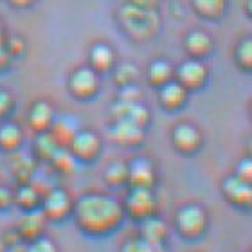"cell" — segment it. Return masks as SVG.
Masks as SVG:
<instances>
[{
  "label": "cell",
  "instance_id": "16",
  "mask_svg": "<svg viewBox=\"0 0 252 252\" xmlns=\"http://www.w3.org/2000/svg\"><path fill=\"white\" fill-rule=\"evenodd\" d=\"M54 123V110L47 101H36L29 112V125L38 133H45L51 130Z\"/></svg>",
  "mask_w": 252,
  "mask_h": 252
},
{
  "label": "cell",
  "instance_id": "31",
  "mask_svg": "<svg viewBox=\"0 0 252 252\" xmlns=\"http://www.w3.org/2000/svg\"><path fill=\"white\" fill-rule=\"evenodd\" d=\"M5 51H7V54H9L11 60L18 58V56H22L24 51H26V42L18 36L5 38Z\"/></svg>",
  "mask_w": 252,
  "mask_h": 252
},
{
  "label": "cell",
  "instance_id": "1",
  "mask_svg": "<svg viewBox=\"0 0 252 252\" xmlns=\"http://www.w3.org/2000/svg\"><path fill=\"white\" fill-rule=\"evenodd\" d=\"M79 229L92 236L114 231L125 218V209L117 200L105 194H85L74 207Z\"/></svg>",
  "mask_w": 252,
  "mask_h": 252
},
{
  "label": "cell",
  "instance_id": "10",
  "mask_svg": "<svg viewBox=\"0 0 252 252\" xmlns=\"http://www.w3.org/2000/svg\"><path fill=\"white\" fill-rule=\"evenodd\" d=\"M70 209H72L70 198L63 189H51L47 196L43 198L42 213L47 220H63L70 213Z\"/></svg>",
  "mask_w": 252,
  "mask_h": 252
},
{
  "label": "cell",
  "instance_id": "15",
  "mask_svg": "<svg viewBox=\"0 0 252 252\" xmlns=\"http://www.w3.org/2000/svg\"><path fill=\"white\" fill-rule=\"evenodd\" d=\"M188 90L182 87V85L177 81V79H171L166 85L160 87V92H158V99H160V105L166 108V110H179L186 105L188 101Z\"/></svg>",
  "mask_w": 252,
  "mask_h": 252
},
{
  "label": "cell",
  "instance_id": "38",
  "mask_svg": "<svg viewBox=\"0 0 252 252\" xmlns=\"http://www.w3.org/2000/svg\"><path fill=\"white\" fill-rule=\"evenodd\" d=\"M126 2L135 4V5H141V7H150V9H155L160 0H126Z\"/></svg>",
  "mask_w": 252,
  "mask_h": 252
},
{
  "label": "cell",
  "instance_id": "13",
  "mask_svg": "<svg viewBox=\"0 0 252 252\" xmlns=\"http://www.w3.org/2000/svg\"><path fill=\"white\" fill-rule=\"evenodd\" d=\"M223 194L231 204L240 205V207H249L252 202L251 182H245V180L238 179L236 175H232L223 182Z\"/></svg>",
  "mask_w": 252,
  "mask_h": 252
},
{
  "label": "cell",
  "instance_id": "39",
  "mask_svg": "<svg viewBox=\"0 0 252 252\" xmlns=\"http://www.w3.org/2000/svg\"><path fill=\"white\" fill-rule=\"evenodd\" d=\"M13 7H18V9H24V7H29V5H32L36 0H7Z\"/></svg>",
  "mask_w": 252,
  "mask_h": 252
},
{
  "label": "cell",
  "instance_id": "17",
  "mask_svg": "<svg viewBox=\"0 0 252 252\" xmlns=\"http://www.w3.org/2000/svg\"><path fill=\"white\" fill-rule=\"evenodd\" d=\"M141 234L144 243L153 245V247H160L166 242V238H168V227H166V223L160 218L150 216L146 220H142Z\"/></svg>",
  "mask_w": 252,
  "mask_h": 252
},
{
  "label": "cell",
  "instance_id": "22",
  "mask_svg": "<svg viewBox=\"0 0 252 252\" xmlns=\"http://www.w3.org/2000/svg\"><path fill=\"white\" fill-rule=\"evenodd\" d=\"M193 7L205 20H220L227 9V0H193Z\"/></svg>",
  "mask_w": 252,
  "mask_h": 252
},
{
  "label": "cell",
  "instance_id": "37",
  "mask_svg": "<svg viewBox=\"0 0 252 252\" xmlns=\"http://www.w3.org/2000/svg\"><path fill=\"white\" fill-rule=\"evenodd\" d=\"M15 202V193L11 189L0 186V209H7Z\"/></svg>",
  "mask_w": 252,
  "mask_h": 252
},
{
  "label": "cell",
  "instance_id": "18",
  "mask_svg": "<svg viewBox=\"0 0 252 252\" xmlns=\"http://www.w3.org/2000/svg\"><path fill=\"white\" fill-rule=\"evenodd\" d=\"M186 51L193 60H202L209 56L213 51V40L207 32L204 31H191L186 36Z\"/></svg>",
  "mask_w": 252,
  "mask_h": 252
},
{
  "label": "cell",
  "instance_id": "11",
  "mask_svg": "<svg viewBox=\"0 0 252 252\" xmlns=\"http://www.w3.org/2000/svg\"><path fill=\"white\" fill-rule=\"evenodd\" d=\"M128 184L131 188H144L152 189L155 184V168L152 160L144 157H139L128 164Z\"/></svg>",
  "mask_w": 252,
  "mask_h": 252
},
{
  "label": "cell",
  "instance_id": "9",
  "mask_svg": "<svg viewBox=\"0 0 252 252\" xmlns=\"http://www.w3.org/2000/svg\"><path fill=\"white\" fill-rule=\"evenodd\" d=\"M171 141L173 146L179 150L180 153H196L202 146V133L198 131V128H194L193 125H179L171 133Z\"/></svg>",
  "mask_w": 252,
  "mask_h": 252
},
{
  "label": "cell",
  "instance_id": "5",
  "mask_svg": "<svg viewBox=\"0 0 252 252\" xmlns=\"http://www.w3.org/2000/svg\"><path fill=\"white\" fill-rule=\"evenodd\" d=\"M68 152L72 153L76 160H83V162H90L94 160L101 152V139L95 135L94 131L89 130H79L74 139L70 141L67 148Z\"/></svg>",
  "mask_w": 252,
  "mask_h": 252
},
{
  "label": "cell",
  "instance_id": "32",
  "mask_svg": "<svg viewBox=\"0 0 252 252\" xmlns=\"http://www.w3.org/2000/svg\"><path fill=\"white\" fill-rule=\"evenodd\" d=\"M142 97L141 89H137L135 85H126L121 87V92H119V101H128V103H139Z\"/></svg>",
  "mask_w": 252,
  "mask_h": 252
},
{
  "label": "cell",
  "instance_id": "35",
  "mask_svg": "<svg viewBox=\"0 0 252 252\" xmlns=\"http://www.w3.org/2000/svg\"><path fill=\"white\" fill-rule=\"evenodd\" d=\"M13 105H15V101H13V95L9 92H5V90H0V117H5L13 110Z\"/></svg>",
  "mask_w": 252,
  "mask_h": 252
},
{
  "label": "cell",
  "instance_id": "23",
  "mask_svg": "<svg viewBox=\"0 0 252 252\" xmlns=\"http://www.w3.org/2000/svg\"><path fill=\"white\" fill-rule=\"evenodd\" d=\"M171 79H173V67H171V63L164 62V60H157V62H153L148 67V81L153 87L160 89L162 85H166Z\"/></svg>",
  "mask_w": 252,
  "mask_h": 252
},
{
  "label": "cell",
  "instance_id": "34",
  "mask_svg": "<svg viewBox=\"0 0 252 252\" xmlns=\"http://www.w3.org/2000/svg\"><path fill=\"white\" fill-rule=\"evenodd\" d=\"M236 177H238V179L245 180V182H251V180H252V162H251V158H243L242 162L238 164Z\"/></svg>",
  "mask_w": 252,
  "mask_h": 252
},
{
  "label": "cell",
  "instance_id": "3",
  "mask_svg": "<svg viewBox=\"0 0 252 252\" xmlns=\"http://www.w3.org/2000/svg\"><path fill=\"white\" fill-rule=\"evenodd\" d=\"M177 229L188 240H196L207 229V215L200 205H186L177 213Z\"/></svg>",
  "mask_w": 252,
  "mask_h": 252
},
{
  "label": "cell",
  "instance_id": "33",
  "mask_svg": "<svg viewBox=\"0 0 252 252\" xmlns=\"http://www.w3.org/2000/svg\"><path fill=\"white\" fill-rule=\"evenodd\" d=\"M26 252H58V249H56V245L51 240L42 236L34 240V242H31V245H29V249Z\"/></svg>",
  "mask_w": 252,
  "mask_h": 252
},
{
  "label": "cell",
  "instance_id": "27",
  "mask_svg": "<svg viewBox=\"0 0 252 252\" xmlns=\"http://www.w3.org/2000/svg\"><path fill=\"white\" fill-rule=\"evenodd\" d=\"M137 76H139V68L133 63H121L114 68V81L119 85V89L126 85H135Z\"/></svg>",
  "mask_w": 252,
  "mask_h": 252
},
{
  "label": "cell",
  "instance_id": "24",
  "mask_svg": "<svg viewBox=\"0 0 252 252\" xmlns=\"http://www.w3.org/2000/svg\"><path fill=\"white\" fill-rule=\"evenodd\" d=\"M38 202H40V193H38V189L32 188L31 184H22L20 189L15 193V204L20 205L26 213L27 211L36 209Z\"/></svg>",
  "mask_w": 252,
  "mask_h": 252
},
{
  "label": "cell",
  "instance_id": "19",
  "mask_svg": "<svg viewBox=\"0 0 252 252\" xmlns=\"http://www.w3.org/2000/svg\"><path fill=\"white\" fill-rule=\"evenodd\" d=\"M89 60H90V68L95 74H101L112 70L114 62H116V54L105 43H95L94 47L90 49Z\"/></svg>",
  "mask_w": 252,
  "mask_h": 252
},
{
  "label": "cell",
  "instance_id": "7",
  "mask_svg": "<svg viewBox=\"0 0 252 252\" xmlns=\"http://www.w3.org/2000/svg\"><path fill=\"white\" fill-rule=\"evenodd\" d=\"M177 81H179L186 90H196L202 89L207 81V67L202 60H188L179 67L177 70Z\"/></svg>",
  "mask_w": 252,
  "mask_h": 252
},
{
  "label": "cell",
  "instance_id": "20",
  "mask_svg": "<svg viewBox=\"0 0 252 252\" xmlns=\"http://www.w3.org/2000/svg\"><path fill=\"white\" fill-rule=\"evenodd\" d=\"M51 135L54 137V141L58 142L60 148H68L70 141L74 139V135L78 133V125L72 117H63V119H54L53 126H51Z\"/></svg>",
  "mask_w": 252,
  "mask_h": 252
},
{
  "label": "cell",
  "instance_id": "4",
  "mask_svg": "<svg viewBox=\"0 0 252 252\" xmlns=\"http://www.w3.org/2000/svg\"><path fill=\"white\" fill-rule=\"evenodd\" d=\"M68 90L78 99H90L99 90V78L90 67H81L74 70L68 78Z\"/></svg>",
  "mask_w": 252,
  "mask_h": 252
},
{
  "label": "cell",
  "instance_id": "8",
  "mask_svg": "<svg viewBox=\"0 0 252 252\" xmlns=\"http://www.w3.org/2000/svg\"><path fill=\"white\" fill-rule=\"evenodd\" d=\"M112 116L116 121H130L133 125L146 128L150 123V110L139 103H128V101H117L116 105L112 106Z\"/></svg>",
  "mask_w": 252,
  "mask_h": 252
},
{
  "label": "cell",
  "instance_id": "12",
  "mask_svg": "<svg viewBox=\"0 0 252 252\" xmlns=\"http://www.w3.org/2000/svg\"><path fill=\"white\" fill-rule=\"evenodd\" d=\"M45 225H47V218L42 211H27L26 216L18 223V236L22 240H27V242H34V240L43 236Z\"/></svg>",
  "mask_w": 252,
  "mask_h": 252
},
{
  "label": "cell",
  "instance_id": "28",
  "mask_svg": "<svg viewBox=\"0 0 252 252\" xmlns=\"http://www.w3.org/2000/svg\"><path fill=\"white\" fill-rule=\"evenodd\" d=\"M51 162L60 173H72L76 168V158L67 148H60L58 152L54 153V157L51 158Z\"/></svg>",
  "mask_w": 252,
  "mask_h": 252
},
{
  "label": "cell",
  "instance_id": "29",
  "mask_svg": "<svg viewBox=\"0 0 252 252\" xmlns=\"http://www.w3.org/2000/svg\"><path fill=\"white\" fill-rule=\"evenodd\" d=\"M13 173L22 184H27L29 179L32 177V173H34V162L29 157H20L13 164Z\"/></svg>",
  "mask_w": 252,
  "mask_h": 252
},
{
  "label": "cell",
  "instance_id": "36",
  "mask_svg": "<svg viewBox=\"0 0 252 252\" xmlns=\"http://www.w3.org/2000/svg\"><path fill=\"white\" fill-rule=\"evenodd\" d=\"M11 63V58L7 51H5V32L4 27L0 24V68H5Z\"/></svg>",
  "mask_w": 252,
  "mask_h": 252
},
{
  "label": "cell",
  "instance_id": "2",
  "mask_svg": "<svg viewBox=\"0 0 252 252\" xmlns=\"http://www.w3.org/2000/svg\"><path fill=\"white\" fill-rule=\"evenodd\" d=\"M119 20L125 27V32H128L133 40H150L155 36L160 27L157 9L141 7V5L126 2L119 11Z\"/></svg>",
  "mask_w": 252,
  "mask_h": 252
},
{
  "label": "cell",
  "instance_id": "30",
  "mask_svg": "<svg viewBox=\"0 0 252 252\" xmlns=\"http://www.w3.org/2000/svg\"><path fill=\"white\" fill-rule=\"evenodd\" d=\"M236 62L238 65L245 70H251L252 68V40L251 38H245L243 42H240L236 49Z\"/></svg>",
  "mask_w": 252,
  "mask_h": 252
},
{
  "label": "cell",
  "instance_id": "25",
  "mask_svg": "<svg viewBox=\"0 0 252 252\" xmlns=\"http://www.w3.org/2000/svg\"><path fill=\"white\" fill-rule=\"evenodd\" d=\"M34 150H36V155L42 160H51L54 157V153L60 150V146L58 142L54 141V137L51 135V131H45V133H38Z\"/></svg>",
  "mask_w": 252,
  "mask_h": 252
},
{
  "label": "cell",
  "instance_id": "14",
  "mask_svg": "<svg viewBox=\"0 0 252 252\" xmlns=\"http://www.w3.org/2000/svg\"><path fill=\"white\" fill-rule=\"evenodd\" d=\"M110 137L121 146H137L144 139V128L130 121H116L110 130Z\"/></svg>",
  "mask_w": 252,
  "mask_h": 252
},
{
  "label": "cell",
  "instance_id": "26",
  "mask_svg": "<svg viewBox=\"0 0 252 252\" xmlns=\"http://www.w3.org/2000/svg\"><path fill=\"white\" fill-rule=\"evenodd\" d=\"M105 180L106 184L112 188H119L128 182V164L117 160V162L110 164L105 171Z\"/></svg>",
  "mask_w": 252,
  "mask_h": 252
},
{
  "label": "cell",
  "instance_id": "6",
  "mask_svg": "<svg viewBox=\"0 0 252 252\" xmlns=\"http://www.w3.org/2000/svg\"><path fill=\"white\" fill-rule=\"evenodd\" d=\"M153 211H155V198H153L152 189L131 188L130 194L126 196V213L131 218L146 220L153 216Z\"/></svg>",
  "mask_w": 252,
  "mask_h": 252
},
{
  "label": "cell",
  "instance_id": "21",
  "mask_svg": "<svg viewBox=\"0 0 252 252\" xmlns=\"http://www.w3.org/2000/svg\"><path fill=\"white\" fill-rule=\"evenodd\" d=\"M24 141V131L15 123H4L0 126V148L4 152H15Z\"/></svg>",
  "mask_w": 252,
  "mask_h": 252
}]
</instances>
